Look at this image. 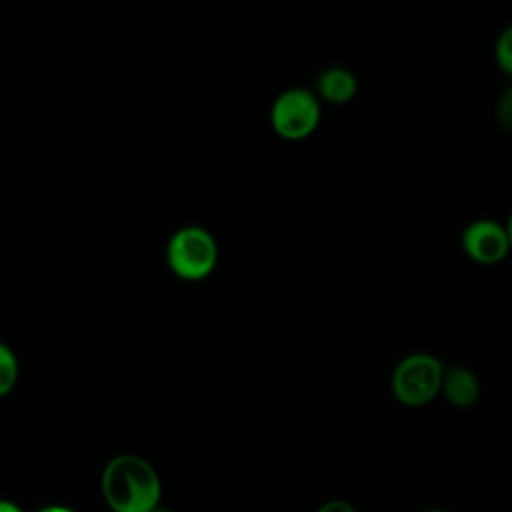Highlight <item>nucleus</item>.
I'll list each match as a JSON object with an SVG mask.
<instances>
[{
	"instance_id": "obj_1",
	"label": "nucleus",
	"mask_w": 512,
	"mask_h": 512,
	"mask_svg": "<svg viewBox=\"0 0 512 512\" xmlns=\"http://www.w3.org/2000/svg\"><path fill=\"white\" fill-rule=\"evenodd\" d=\"M100 492L110 512H152L160 506L162 482L146 458L116 454L102 468Z\"/></svg>"
},
{
	"instance_id": "obj_2",
	"label": "nucleus",
	"mask_w": 512,
	"mask_h": 512,
	"mask_svg": "<svg viewBox=\"0 0 512 512\" xmlns=\"http://www.w3.org/2000/svg\"><path fill=\"white\" fill-rule=\"evenodd\" d=\"M444 364L430 352H410L402 356L390 376V390L398 404L420 408L430 404L442 386Z\"/></svg>"
},
{
	"instance_id": "obj_3",
	"label": "nucleus",
	"mask_w": 512,
	"mask_h": 512,
	"mask_svg": "<svg viewBox=\"0 0 512 512\" xmlns=\"http://www.w3.org/2000/svg\"><path fill=\"white\" fill-rule=\"evenodd\" d=\"M168 268L186 282L208 278L218 264V244L202 226L178 228L166 246Z\"/></svg>"
},
{
	"instance_id": "obj_4",
	"label": "nucleus",
	"mask_w": 512,
	"mask_h": 512,
	"mask_svg": "<svg viewBox=\"0 0 512 512\" xmlns=\"http://www.w3.org/2000/svg\"><path fill=\"white\" fill-rule=\"evenodd\" d=\"M322 120V104L314 90L294 86L280 92L270 108V124L284 140L308 138Z\"/></svg>"
},
{
	"instance_id": "obj_5",
	"label": "nucleus",
	"mask_w": 512,
	"mask_h": 512,
	"mask_svg": "<svg viewBox=\"0 0 512 512\" xmlns=\"http://www.w3.org/2000/svg\"><path fill=\"white\" fill-rule=\"evenodd\" d=\"M464 254L482 266L502 262L510 254V238L506 224L494 218H476L468 222L460 234Z\"/></svg>"
},
{
	"instance_id": "obj_6",
	"label": "nucleus",
	"mask_w": 512,
	"mask_h": 512,
	"mask_svg": "<svg viewBox=\"0 0 512 512\" xmlns=\"http://www.w3.org/2000/svg\"><path fill=\"white\" fill-rule=\"evenodd\" d=\"M440 394L454 408L466 410L472 408L482 394V386L478 376L464 364H450L444 368Z\"/></svg>"
},
{
	"instance_id": "obj_7",
	"label": "nucleus",
	"mask_w": 512,
	"mask_h": 512,
	"mask_svg": "<svg viewBox=\"0 0 512 512\" xmlns=\"http://www.w3.org/2000/svg\"><path fill=\"white\" fill-rule=\"evenodd\" d=\"M314 94L318 96L320 102H328V104H336V106L348 104L358 94V78L352 70H348L344 66L324 68L316 76Z\"/></svg>"
},
{
	"instance_id": "obj_8",
	"label": "nucleus",
	"mask_w": 512,
	"mask_h": 512,
	"mask_svg": "<svg viewBox=\"0 0 512 512\" xmlns=\"http://www.w3.org/2000/svg\"><path fill=\"white\" fill-rule=\"evenodd\" d=\"M20 366L14 350L0 340V398L10 394L18 382Z\"/></svg>"
},
{
	"instance_id": "obj_9",
	"label": "nucleus",
	"mask_w": 512,
	"mask_h": 512,
	"mask_svg": "<svg viewBox=\"0 0 512 512\" xmlns=\"http://www.w3.org/2000/svg\"><path fill=\"white\" fill-rule=\"evenodd\" d=\"M494 62L506 76L512 78V24L502 28L496 36Z\"/></svg>"
},
{
	"instance_id": "obj_10",
	"label": "nucleus",
	"mask_w": 512,
	"mask_h": 512,
	"mask_svg": "<svg viewBox=\"0 0 512 512\" xmlns=\"http://www.w3.org/2000/svg\"><path fill=\"white\" fill-rule=\"evenodd\" d=\"M494 118L504 132H512V84L500 90L494 102Z\"/></svg>"
},
{
	"instance_id": "obj_11",
	"label": "nucleus",
	"mask_w": 512,
	"mask_h": 512,
	"mask_svg": "<svg viewBox=\"0 0 512 512\" xmlns=\"http://www.w3.org/2000/svg\"><path fill=\"white\" fill-rule=\"evenodd\" d=\"M314 512H358L356 506L348 500H342V498H332V500H326L324 504H320Z\"/></svg>"
},
{
	"instance_id": "obj_12",
	"label": "nucleus",
	"mask_w": 512,
	"mask_h": 512,
	"mask_svg": "<svg viewBox=\"0 0 512 512\" xmlns=\"http://www.w3.org/2000/svg\"><path fill=\"white\" fill-rule=\"evenodd\" d=\"M0 512H24L20 508V504L8 500V498H0Z\"/></svg>"
},
{
	"instance_id": "obj_13",
	"label": "nucleus",
	"mask_w": 512,
	"mask_h": 512,
	"mask_svg": "<svg viewBox=\"0 0 512 512\" xmlns=\"http://www.w3.org/2000/svg\"><path fill=\"white\" fill-rule=\"evenodd\" d=\"M36 512H76V510L70 506H64V504H46V506L38 508Z\"/></svg>"
},
{
	"instance_id": "obj_14",
	"label": "nucleus",
	"mask_w": 512,
	"mask_h": 512,
	"mask_svg": "<svg viewBox=\"0 0 512 512\" xmlns=\"http://www.w3.org/2000/svg\"><path fill=\"white\" fill-rule=\"evenodd\" d=\"M506 230H508V238H510V248H512V212L508 214V218H506Z\"/></svg>"
},
{
	"instance_id": "obj_15",
	"label": "nucleus",
	"mask_w": 512,
	"mask_h": 512,
	"mask_svg": "<svg viewBox=\"0 0 512 512\" xmlns=\"http://www.w3.org/2000/svg\"><path fill=\"white\" fill-rule=\"evenodd\" d=\"M422 512H448V510H444V508H426Z\"/></svg>"
},
{
	"instance_id": "obj_16",
	"label": "nucleus",
	"mask_w": 512,
	"mask_h": 512,
	"mask_svg": "<svg viewBox=\"0 0 512 512\" xmlns=\"http://www.w3.org/2000/svg\"><path fill=\"white\" fill-rule=\"evenodd\" d=\"M152 512H170V510H166V508H162V506H158L156 510H152Z\"/></svg>"
}]
</instances>
